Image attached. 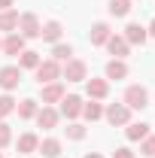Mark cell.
Returning <instances> with one entry per match:
<instances>
[{"instance_id":"1","label":"cell","mask_w":155,"mask_h":158,"mask_svg":"<svg viewBox=\"0 0 155 158\" xmlns=\"http://www.w3.org/2000/svg\"><path fill=\"white\" fill-rule=\"evenodd\" d=\"M125 106H128V110H143V106H149V91H146L143 85H128V91H125Z\"/></svg>"},{"instance_id":"2","label":"cell","mask_w":155,"mask_h":158,"mask_svg":"<svg viewBox=\"0 0 155 158\" xmlns=\"http://www.w3.org/2000/svg\"><path fill=\"white\" fill-rule=\"evenodd\" d=\"M19 31H21L24 40H37L40 31H43V24H40V19L34 12H24V15H19Z\"/></svg>"},{"instance_id":"3","label":"cell","mask_w":155,"mask_h":158,"mask_svg":"<svg viewBox=\"0 0 155 158\" xmlns=\"http://www.w3.org/2000/svg\"><path fill=\"white\" fill-rule=\"evenodd\" d=\"M37 79H40V85L58 82V79H61V64H58V61H40V67H37Z\"/></svg>"},{"instance_id":"4","label":"cell","mask_w":155,"mask_h":158,"mask_svg":"<svg viewBox=\"0 0 155 158\" xmlns=\"http://www.w3.org/2000/svg\"><path fill=\"white\" fill-rule=\"evenodd\" d=\"M85 73H88L85 61H76V58H70L64 64V70H61V76L67 79V82H85Z\"/></svg>"},{"instance_id":"5","label":"cell","mask_w":155,"mask_h":158,"mask_svg":"<svg viewBox=\"0 0 155 158\" xmlns=\"http://www.w3.org/2000/svg\"><path fill=\"white\" fill-rule=\"evenodd\" d=\"M103 116H107V122H110V125H128V118H131V110H128L125 103H110Z\"/></svg>"},{"instance_id":"6","label":"cell","mask_w":155,"mask_h":158,"mask_svg":"<svg viewBox=\"0 0 155 158\" xmlns=\"http://www.w3.org/2000/svg\"><path fill=\"white\" fill-rule=\"evenodd\" d=\"M19 82H21V67H3L0 70V88L12 91V88H19Z\"/></svg>"},{"instance_id":"7","label":"cell","mask_w":155,"mask_h":158,"mask_svg":"<svg viewBox=\"0 0 155 158\" xmlns=\"http://www.w3.org/2000/svg\"><path fill=\"white\" fill-rule=\"evenodd\" d=\"M0 49H3L9 58H15V55H21V52H24V37H21L19 31H12L9 37L3 40V46H0Z\"/></svg>"},{"instance_id":"8","label":"cell","mask_w":155,"mask_h":158,"mask_svg":"<svg viewBox=\"0 0 155 158\" xmlns=\"http://www.w3.org/2000/svg\"><path fill=\"white\" fill-rule=\"evenodd\" d=\"M79 113H82V98H76V94H64V98H61V116L76 118Z\"/></svg>"},{"instance_id":"9","label":"cell","mask_w":155,"mask_h":158,"mask_svg":"<svg viewBox=\"0 0 155 158\" xmlns=\"http://www.w3.org/2000/svg\"><path fill=\"white\" fill-rule=\"evenodd\" d=\"M85 91H88V98L103 100L110 94V82H107V79H88V82H85Z\"/></svg>"},{"instance_id":"10","label":"cell","mask_w":155,"mask_h":158,"mask_svg":"<svg viewBox=\"0 0 155 158\" xmlns=\"http://www.w3.org/2000/svg\"><path fill=\"white\" fill-rule=\"evenodd\" d=\"M125 40H128V43H134V46H143V43L149 40V34H146V27H143V24L131 21V24L125 27Z\"/></svg>"},{"instance_id":"11","label":"cell","mask_w":155,"mask_h":158,"mask_svg":"<svg viewBox=\"0 0 155 158\" xmlns=\"http://www.w3.org/2000/svg\"><path fill=\"white\" fill-rule=\"evenodd\" d=\"M40 88H43V103H61V98H64L61 82H49V85H40Z\"/></svg>"},{"instance_id":"12","label":"cell","mask_w":155,"mask_h":158,"mask_svg":"<svg viewBox=\"0 0 155 158\" xmlns=\"http://www.w3.org/2000/svg\"><path fill=\"white\" fill-rule=\"evenodd\" d=\"M128 40L125 37H116V34H110V40H107V49H110V55H116V58H125L128 55Z\"/></svg>"},{"instance_id":"13","label":"cell","mask_w":155,"mask_h":158,"mask_svg":"<svg viewBox=\"0 0 155 158\" xmlns=\"http://www.w3.org/2000/svg\"><path fill=\"white\" fill-rule=\"evenodd\" d=\"M37 122H40V128H43V131H52V128L58 125V113H55L52 106H43V110L37 113Z\"/></svg>"},{"instance_id":"14","label":"cell","mask_w":155,"mask_h":158,"mask_svg":"<svg viewBox=\"0 0 155 158\" xmlns=\"http://www.w3.org/2000/svg\"><path fill=\"white\" fill-rule=\"evenodd\" d=\"M88 40H91V46H107V40H110V24L97 21L94 27H91V34H88Z\"/></svg>"},{"instance_id":"15","label":"cell","mask_w":155,"mask_h":158,"mask_svg":"<svg viewBox=\"0 0 155 158\" xmlns=\"http://www.w3.org/2000/svg\"><path fill=\"white\" fill-rule=\"evenodd\" d=\"M37 149H40V137L37 134H21L19 137V152L21 155H34Z\"/></svg>"},{"instance_id":"16","label":"cell","mask_w":155,"mask_h":158,"mask_svg":"<svg viewBox=\"0 0 155 158\" xmlns=\"http://www.w3.org/2000/svg\"><path fill=\"white\" fill-rule=\"evenodd\" d=\"M43 158H58L61 155V140H55V137H49V140H43L40 143V149H37Z\"/></svg>"},{"instance_id":"17","label":"cell","mask_w":155,"mask_h":158,"mask_svg":"<svg viewBox=\"0 0 155 158\" xmlns=\"http://www.w3.org/2000/svg\"><path fill=\"white\" fill-rule=\"evenodd\" d=\"M125 76H128V64L122 58H113L107 64V79H125Z\"/></svg>"},{"instance_id":"18","label":"cell","mask_w":155,"mask_h":158,"mask_svg":"<svg viewBox=\"0 0 155 158\" xmlns=\"http://www.w3.org/2000/svg\"><path fill=\"white\" fill-rule=\"evenodd\" d=\"M125 137H128V140L149 137V125H146V122H134V125H128V128H125Z\"/></svg>"},{"instance_id":"19","label":"cell","mask_w":155,"mask_h":158,"mask_svg":"<svg viewBox=\"0 0 155 158\" xmlns=\"http://www.w3.org/2000/svg\"><path fill=\"white\" fill-rule=\"evenodd\" d=\"M61 34H64V31H61V24H58V21H49V24L40 31V37L46 40V43H58V40H61Z\"/></svg>"},{"instance_id":"20","label":"cell","mask_w":155,"mask_h":158,"mask_svg":"<svg viewBox=\"0 0 155 158\" xmlns=\"http://www.w3.org/2000/svg\"><path fill=\"white\" fill-rule=\"evenodd\" d=\"M15 27H19V12L3 9L0 12V31H15Z\"/></svg>"},{"instance_id":"21","label":"cell","mask_w":155,"mask_h":158,"mask_svg":"<svg viewBox=\"0 0 155 158\" xmlns=\"http://www.w3.org/2000/svg\"><path fill=\"white\" fill-rule=\"evenodd\" d=\"M15 110H19V116H21V118H37V113H40L37 100H31V98H27V100H21Z\"/></svg>"},{"instance_id":"22","label":"cell","mask_w":155,"mask_h":158,"mask_svg":"<svg viewBox=\"0 0 155 158\" xmlns=\"http://www.w3.org/2000/svg\"><path fill=\"white\" fill-rule=\"evenodd\" d=\"M19 61H21V67H27V70H37V67H40V52H34V49H24Z\"/></svg>"},{"instance_id":"23","label":"cell","mask_w":155,"mask_h":158,"mask_svg":"<svg viewBox=\"0 0 155 158\" xmlns=\"http://www.w3.org/2000/svg\"><path fill=\"white\" fill-rule=\"evenodd\" d=\"M70 55H73V49H70V46H64V43H55V46H52V61H64V64H67V61H70Z\"/></svg>"},{"instance_id":"24","label":"cell","mask_w":155,"mask_h":158,"mask_svg":"<svg viewBox=\"0 0 155 158\" xmlns=\"http://www.w3.org/2000/svg\"><path fill=\"white\" fill-rule=\"evenodd\" d=\"M128 12H131V0H110V15L122 19V15H128Z\"/></svg>"},{"instance_id":"25","label":"cell","mask_w":155,"mask_h":158,"mask_svg":"<svg viewBox=\"0 0 155 158\" xmlns=\"http://www.w3.org/2000/svg\"><path fill=\"white\" fill-rule=\"evenodd\" d=\"M82 116L88 118V122H97V118L103 116V106L94 103V100H91V103H82Z\"/></svg>"},{"instance_id":"26","label":"cell","mask_w":155,"mask_h":158,"mask_svg":"<svg viewBox=\"0 0 155 158\" xmlns=\"http://www.w3.org/2000/svg\"><path fill=\"white\" fill-rule=\"evenodd\" d=\"M9 113H15V100L9 98V94H3L0 98V118H6Z\"/></svg>"},{"instance_id":"27","label":"cell","mask_w":155,"mask_h":158,"mask_svg":"<svg viewBox=\"0 0 155 158\" xmlns=\"http://www.w3.org/2000/svg\"><path fill=\"white\" fill-rule=\"evenodd\" d=\"M67 137H70V140H82V137H85V128L76 125V122H70V125H67Z\"/></svg>"},{"instance_id":"28","label":"cell","mask_w":155,"mask_h":158,"mask_svg":"<svg viewBox=\"0 0 155 158\" xmlns=\"http://www.w3.org/2000/svg\"><path fill=\"white\" fill-rule=\"evenodd\" d=\"M140 152L152 158L155 155V137H143V140H140Z\"/></svg>"},{"instance_id":"29","label":"cell","mask_w":155,"mask_h":158,"mask_svg":"<svg viewBox=\"0 0 155 158\" xmlns=\"http://www.w3.org/2000/svg\"><path fill=\"white\" fill-rule=\"evenodd\" d=\"M9 140H12L9 125H6V122H0V149H3V146H9Z\"/></svg>"},{"instance_id":"30","label":"cell","mask_w":155,"mask_h":158,"mask_svg":"<svg viewBox=\"0 0 155 158\" xmlns=\"http://www.w3.org/2000/svg\"><path fill=\"white\" fill-rule=\"evenodd\" d=\"M113 158H134V152H131L128 146H122V149H116V152H113Z\"/></svg>"},{"instance_id":"31","label":"cell","mask_w":155,"mask_h":158,"mask_svg":"<svg viewBox=\"0 0 155 158\" xmlns=\"http://www.w3.org/2000/svg\"><path fill=\"white\" fill-rule=\"evenodd\" d=\"M146 34H149V37H155V19H152V24L146 27Z\"/></svg>"},{"instance_id":"32","label":"cell","mask_w":155,"mask_h":158,"mask_svg":"<svg viewBox=\"0 0 155 158\" xmlns=\"http://www.w3.org/2000/svg\"><path fill=\"white\" fill-rule=\"evenodd\" d=\"M12 6V0H0V9H9Z\"/></svg>"},{"instance_id":"33","label":"cell","mask_w":155,"mask_h":158,"mask_svg":"<svg viewBox=\"0 0 155 158\" xmlns=\"http://www.w3.org/2000/svg\"><path fill=\"white\" fill-rule=\"evenodd\" d=\"M85 158H103V155H97V152H88V155H85Z\"/></svg>"},{"instance_id":"34","label":"cell","mask_w":155,"mask_h":158,"mask_svg":"<svg viewBox=\"0 0 155 158\" xmlns=\"http://www.w3.org/2000/svg\"><path fill=\"white\" fill-rule=\"evenodd\" d=\"M0 46H3V43H0Z\"/></svg>"},{"instance_id":"35","label":"cell","mask_w":155,"mask_h":158,"mask_svg":"<svg viewBox=\"0 0 155 158\" xmlns=\"http://www.w3.org/2000/svg\"><path fill=\"white\" fill-rule=\"evenodd\" d=\"M0 158H3V155H0Z\"/></svg>"},{"instance_id":"36","label":"cell","mask_w":155,"mask_h":158,"mask_svg":"<svg viewBox=\"0 0 155 158\" xmlns=\"http://www.w3.org/2000/svg\"><path fill=\"white\" fill-rule=\"evenodd\" d=\"M152 158H155V155H152Z\"/></svg>"}]
</instances>
